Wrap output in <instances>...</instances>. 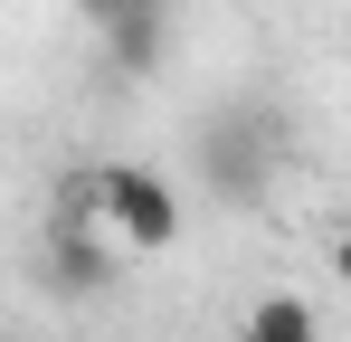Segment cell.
<instances>
[{
	"instance_id": "3957f363",
	"label": "cell",
	"mask_w": 351,
	"mask_h": 342,
	"mask_svg": "<svg viewBox=\"0 0 351 342\" xmlns=\"http://www.w3.org/2000/svg\"><path fill=\"white\" fill-rule=\"evenodd\" d=\"M38 276H48V295H105L114 285V257H105V228L86 219V209H66L48 219V247H38Z\"/></svg>"
},
{
	"instance_id": "6da1fadb",
	"label": "cell",
	"mask_w": 351,
	"mask_h": 342,
	"mask_svg": "<svg viewBox=\"0 0 351 342\" xmlns=\"http://www.w3.org/2000/svg\"><path fill=\"white\" fill-rule=\"evenodd\" d=\"M58 200H66V209H86V219L105 228V238L143 247V257L180 247V190H171V181H162L152 162H95V171H76Z\"/></svg>"
},
{
	"instance_id": "7a4b0ae2",
	"label": "cell",
	"mask_w": 351,
	"mask_h": 342,
	"mask_svg": "<svg viewBox=\"0 0 351 342\" xmlns=\"http://www.w3.org/2000/svg\"><path fill=\"white\" fill-rule=\"evenodd\" d=\"M276 114L266 105H228V114H209L199 124V181L219 190V200H256L266 190V171H276Z\"/></svg>"
},
{
	"instance_id": "277c9868",
	"label": "cell",
	"mask_w": 351,
	"mask_h": 342,
	"mask_svg": "<svg viewBox=\"0 0 351 342\" xmlns=\"http://www.w3.org/2000/svg\"><path fill=\"white\" fill-rule=\"evenodd\" d=\"M95 38H105V67H114V76H152V67L171 57V0L123 10L114 29H95Z\"/></svg>"
},
{
	"instance_id": "5b68a950",
	"label": "cell",
	"mask_w": 351,
	"mask_h": 342,
	"mask_svg": "<svg viewBox=\"0 0 351 342\" xmlns=\"http://www.w3.org/2000/svg\"><path fill=\"white\" fill-rule=\"evenodd\" d=\"M237 342H323V314L276 285V295H256V304L237 314Z\"/></svg>"
},
{
	"instance_id": "8992f818",
	"label": "cell",
	"mask_w": 351,
	"mask_h": 342,
	"mask_svg": "<svg viewBox=\"0 0 351 342\" xmlns=\"http://www.w3.org/2000/svg\"><path fill=\"white\" fill-rule=\"evenodd\" d=\"M123 10H143V0H76V19H86V29H114Z\"/></svg>"
},
{
	"instance_id": "52a82bcc",
	"label": "cell",
	"mask_w": 351,
	"mask_h": 342,
	"mask_svg": "<svg viewBox=\"0 0 351 342\" xmlns=\"http://www.w3.org/2000/svg\"><path fill=\"white\" fill-rule=\"evenodd\" d=\"M332 276H342V285H351V219H342V228H332Z\"/></svg>"
}]
</instances>
